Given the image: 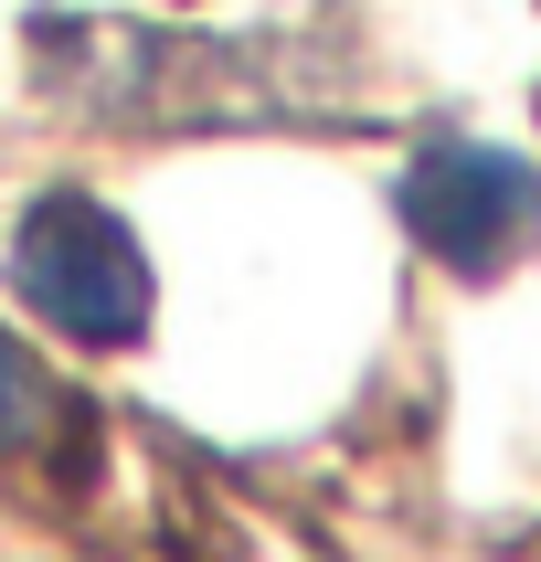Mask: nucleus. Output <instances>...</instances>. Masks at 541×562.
<instances>
[{"mask_svg":"<svg viewBox=\"0 0 541 562\" xmlns=\"http://www.w3.org/2000/svg\"><path fill=\"white\" fill-rule=\"evenodd\" d=\"M11 286L32 318H54L75 350H127L159 318V277L149 245L127 234L95 191H43L11 234Z\"/></svg>","mask_w":541,"mask_h":562,"instance_id":"f257e3e1","label":"nucleus"},{"mask_svg":"<svg viewBox=\"0 0 541 562\" xmlns=\"http://www.w3.org/2000/svg\"><path fill=\"white\" fill-rule=\"evenodd\" d=\"M393 213L446 277H509L541 255V170L499 138H425L393 181Z\"/></svg>","mask_w":541,"mask_h":562,"instance_id":"f03ea898","label":"nucleus"},{"mask_svg":"<svg viewBox=\"0 0 541 562\" xmlns=\"http://www.w3.org/2000/svg\"><path fill=\"white\" fill-rule=\"evenodd\" d=\"M43 414H54V393H43V372H32V350L0 329V457H11V446L43 425Z\"/></svg>","mask_w":541,"mask_h":562,"instance_id":"7ed1b4c3","label":"nucleus"}]
</instances>
